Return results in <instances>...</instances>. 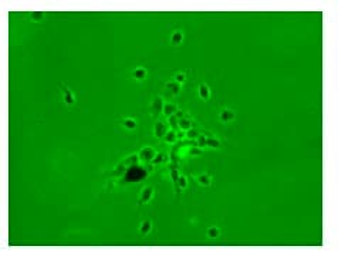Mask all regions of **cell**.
Here are the masks:
<instances>
[{
  "instance_id": "cell-21",
  "label": "cell",
  "mask_w": 338,
  "mask_h": 263,
  "mask_svg": "<svg viewBox=\"0 0 338 263\" xmlns=\"http://www.w3.org/2000/svg\"><path fill=\"white\" fill-rule=\"evenodd\" d=\"M31 19L36 20V21H40V20L44 19V13L43 11H33L31 13Z\"/></svg>"
},
{
  "instance_id": "cell-13",
  "label": "cell",
  "mask_w": 338,
  "mask_h": 263,
  "mask_svg": "<svg viewBox=\"0 0 338 263\" xmlns=\"http://www.w3.org/2000/svg\"><path fill=\"white\" fill-rule=\"evenodd\" d=\"M179 127H180L182 129H186V131H188V129H190L192 124H190V121H189V119L180 118V119H179Z\"/></svg>"
},
{
  "instance_id": "cell-24",
  "label": "cell",
  "mask_w": 338,
  "mask_h": 263,
  "mask_svg": "<svg viewBox=\"0 0 338 263\" xmlns=\"http://www.w3.org/2000/svg\"><path fill=\"white\" fill-rule=\"evenodd\" d=\"M208 235H209V238H210V239L218 238V236H219V229L218 228H210L208 230Z\"/></svg>"
},
{
  "instance_id": "cell-28",
  "label": "cell",
  "mask_w": 338,
  "mask_h": 263,
  "mask_svg": "<svg viewBox=\"0 0 338 263\" xmlns=\"http://www.w3.org/2000/svg\"><path fill=\"white\" fill-rule=\"evenodd\" d=\"M125 172V165L124 164H121L119 165V168L117 169V171H114V172H112V175H122Z\"/></svg>"
},
{
  "instance_id": "cell-15",
  "label": "cell",
  "mask_w": 338,
  "mask_h": 263,
  "mask_svg": "<svg viewBox=\"0 0 338 263\" xmlns=\"http://www.w3.org/2000/svg\"><path fill=\"white\" fill-rule=\"evenodd\" d=\"M134 77H135L136 80H144L145 77H146V71H145L144 68L135 70V71H134Z\"/></svg>"
},
{
  "instance_id": "cell-25",
  "label": "cell",
  "mask_w": 338,
  "mask_h": 263,
  "mask_svg": "<svg viewBox=\"0 0 338 263\" xmlns=\"http://www.w3.org/2000/svg\"><path fill=\"white\" fill-rule=\"evenodd\" d=\"M165 159H166V155L165 154H158V155H155V158L152 161H154V164H161V162H164Z\"/></svg>"
},
{
  "instance_id": "cell-27",
  "label": "cell",
  "mask_w": 338,
  "mask_h": 263,
  "mask_svg": "<svg viewBox=\"0 0 338 263\" xmlns=\"http://www.w3.org/2000/svg\"><path fill=\"white\" fill-rule=\"evenodd\" d=\"M206 139L208 138H205L203 135H199L198 137V147H205V145H206Z\"/></svg>"
},
{
  "instance_id": "cell-14",
  "label": "cell",
  "mask_w": 338,
  "mask_h": 263,
  "mask_svg": "<svg viewBox=\"0 0 338 263\" xmlns=\"http://www.w3.org/2000/svg\"><path fill=\"white\" fill-rule=\"evenodd\" d=\"M176 138H178V137H176V132H174V131H169V132L165 134V139H166V142H169V144L175 142Z\"/></svg>"
},
{
  "instance_id": "cell-11",
  "label": "cell",
  "mask_w": 338,
  "mask_h": 263,
  "mask_svg": "<svg viewBox=\"0 0 338 263\" xmlns=\"http://www.w3.org/2000/svg\"><path fill=\"white\" fill-rule=\"evenodd\" d=\"M61 88H63V93H64V100H65V103H67V104H74V97H73V94H71V93H70L68 90L65 88V87H61Z\"/></svg>"
},
{
  "instance_id": "cell-2",
  "label": "cell",
  "mask_w": 338,
  "mask_h": 263,
  "mask_svg": "<svg viewBox=\"0 0 338 263\" xmlns=\"http://www.w3.org/2000/svg\"><path fill=\"white\" fill-rule=\"evenodd\" d=\"M155 151L152 148H144L141 152H139V158L142 159V161H152V159L155 158Z\"/></svg>"
},
{
  "instance_id": "cell-32",
  "label": "cell",
  "mask_w": 338,
  "mask_h": 263,
  "mask_svg": "<svg viewBox=\"0 0 338 263\" xmlns=\"http://www.w3.org/2000/svg\"><path fill=\"white\" fill-rule=\"evenodd\" d=\"M152 169H154V166H152V165H148V166H146V171H148V172H151Z\"/></svg>"
},
{
  "instance_id": "cell-23",
  "label": "cell",
  "mask_w": 338,
  "mask_h": 263,
  "mask_svg": "<svg viewBox=\"0 0 338 263\" xmlns=\"http://www.w3.org/2000/svg\"><path fill=\"white\" fill-rule=\"evenodd\" d=\"M169 122H171V125H172V128L174 129H176L178 128V125H179V119L176 118V115H171V117H169Z\"/></svg>"
},
{
  "instance_id": "cell-4",
  "label": "cell",
  "mask_w": 338,
  "mask_h": 263,
  "mask_svg": "<svg viewBox=\"0 0 338 263\" xmlns=\"http://www.w3.org/2000/svg\"><path fill=\"white\" fill-rule=\"evenodd\" d=\"M168 131H166V124L165 122H158V124L155 125V135L158 137V138H162L165 137Z\"/></svg>"
},
{
  "instance_id": "cell-31",
  "label": "cell",
  "mask_w": 338,
  "mask_h": 263,
  "mask_svg": "<svg viewBox=\"0 0 338 263\" xmlns=\"http://www.w3.org/2000/svg\"><path fill=\"white\" fill-rule=\"evenodd\" d=\"M175 115H176V118L178 119H180V118H183V112H182V111H176V112H175Z\"/></svg>"
},
{
  "instance_id": "cell-19",
  "label": "cell",
  "mask_w": 338,
  "mask_h": 263,
  "mask_svg": "<svg viewBox=\"0 0 338 263\" xmlns=\"http://www.w3.org/2000/svg\"><path fill=\"white\" fill-rule=\"evenodd\" d=\"M149 230H151V222L149 220H145L144 223H142V226H141V233L146 235Z\"/></svg>"
},
{
  "instance_id": "cell-26",
  "label": "cell",
  "mask_w": 338,
  "mask_h": 263,
  "mask_svg": "<svg viewBox=\"0 0 338 263\" xmlns=\"http://www.w3.org/2000/svg\"><path fill=\"white\" fill-rule=\"evenodd\" d=\"M178 185L180 186V188H186V186H188V181H186V178H185V176H179Z\"/></svg>"
},
{
  "instance_id": "cell-18",
  "label": "cell",
  "mask_w": 338,
  "mask_h": 263,
  "mask_svg": "<svg viewBox=\"0 0 338 263\" xmlns=\"http://www.w3.org/2000/svg\"><path fill=\"white\" fill-rule=\"evenodd\" d=\"M198 182L200 185H210V176L209 175H200L198 178Z\"/></svg>"
},
{
  "instance_id": "cell-6",
  "label": "cell",
  "mask_w": 338,
  "mask_h": 263,
  "mask_svg": "<svg viewBox=\"0 0 338 263\" xmlns=\"http://www.w3.org/2000/svg\"><path fill=\"white\" fill-rule=\"evenodd\" d=\"M176 111H178V108H176V105L175 104H165L164 105V114L166 115V117L174 115Z\"/></svg>"
},
{
  "instance_id": "cell-10",
  "label": "cell",
  "mask_w": 338,
  "mask_h": 263,
  "mask_svg": "<svg viewBox=\"0 0 338 263\" xmlns=\"http://www.w3.org/2000/svg\"><path fill=\"white\" fill-rule=\"evenodd\" d=\"M199 95H200V98H203V100H209V88H208V85H199Z\"/></svg>"
},
{
  "instance_id": "cell-9",
  "label": "cell",
  "mask_w": 338,
  "mask_h": 263,
  "mask_svg": "<svg viewBox=\"0 0 338 263\" xmlns=\"http://www.w3.org/2000/svg\"><path fill=\"white\" fill-rule=\"evenodd\" d=\"M166 88L175 95L180 93V85H179L178 83H168V84H166Z\"/></svg>"
},
{
  "instance_id": "cell-7",
  "label": "cell",
  "mask_w": 338,
  "mask_h": 263,
  "mask_svg": "<svg viewBox=\"0 0 338 263\" xmlns=\"http://www.w3.org/2000/svg\"><path fill=\"white\" fill-rule=\"evenodd\" d=\"M234 118V114L232 111H229V109H223L222 112H220V119L223 121V122H229V121H232Z\"/></svg>"
},
{
  "instance_id": "cell-1",
  "label": "cell",
  "mask_w": 338,
  "mask_h": 263,
  "mask_svg": "<svg viewBox=\"0 0 338 263\" xmlns=\"http://www.w3.org/2000/svg\"><path fill=\"white\" fill-rule=\"evenodd\" d=\"M148 171L144 168H141L138 165H132L127 169V172L124 175V181L125 182H139L144 178H146Z\"/></svg>"
},
{
  "instance_id": "cell-8",
  "label": "cell",
  "mask_w": 338,
  "mask_h": 263,
  "mask_svg": "<svg viewBox=\"0 0 338 263\" xmlns=\"http://www.w3.org/2000/svg\"><path fill=\"white\" fill-rule=\"evenodd\" d=\"M138 159H139L138 155H131V157H128V158L125 159L122 164H124L125 166H132V165H136V164H138Z\"/></svg>"
},
{
  "instance_id": "cell-29",
  "label": "cell",
  "mask_w": 338,
  "mask_h": 263,
  "mask_svg": "<svg viewBox=\"0 0 338 263\" xmlns=\"http://www.w3.org/2000/svg\"><path fill=\"white\" fill-rule=\"evenodd\" d=\"M185 78H186V77H185V74H182V73H179V74H176V83H178V84H180V83H183V81H185Z\"/></svg>"
},
{
  "instance_id": "cell-3",
  "label": "cell",
  "mask_w": 338,
  "mask_h": 263,
  "mask_svg": "<svg viewBox=\"0 0 338 263\" xmlns=\"http://www.w3.org/2000/svg\"><path fill=\"white\" fill-rule=\"evenodd\" d=\"M152 194H154V188H152V186H146V188H144L142 195H141V199H139V205L148 202L149 199H151V196H152Z\"/></svg>"
},
{
  "instance_id": "cell-5",
  "label": "cell",
  "mask_w": 338,
  "mask_h": 263,
  "mask_svg": "<svg viewBox=\"0 0 338 263\" xmlns=\"http://www.w3.org/2000/svg\"><path fill=\"white\" fill-rule=\"evenodd\" d=\"M152 109H154V114H159L161 111H164V104H162V98H156L154 100V103H152Z\"/></svg>"
},
{
  "instance_id": "cell-16",
  "label": "cell",
  "mask_w": 338,
  "mask_h": 263,
  "mask_svg": "<svg viewBox=\"0 0 338 263\" xmlns=\"http://www.w3.org/2000/svg\"><path fill=\"white\" fill-rule=\"evenodd\" d=\"M206 145L208 147H212V148H219L220 147V142L216 138H208L206 139Z\"/></svg>"
},
{
  "instance_id": "cell-22",
  "label": "cell",
  "mask_w": 338,
  "mask_h": 263,
  "mask_svg": "<svg viewBox=\"0 0 338 263\" xmlns=\"http://www.w3.org/2000/svg\"><path fill=\"white\" fill-rule=\"evenodd\" d=\"M186 137H188L189 139H195V138H198V137H199V132L196 131V129L190 128V129H188V132H186Z\"/></svg>"
},
{
  "instance_id": "cell-30",
  "label": "cell",
  "mask_w": 338,
  "mask_h": 263,
  "mask_svg": "<svg viewBox=\"0 0 338 263\" xmlns=\"http://www.w3.org/2000/svg\"><path fill=\"white\" fill-rule=\"evenodd\" d=\"M200 154V148H192L190 149V155H198Z\"/></svg>"
},
{
  "instance_id": "cell-17",
  "label": "cell",
  "mask_w": 338,
  "mask_h": 263,
  "mask_svg": "<svg viewBox=\"0 0 338 263\" xmlns=\"http://www.w3.org/2000/svg\"><path fill=\"white\" fill-rule=\"evenodd\" d=\"M182 39H183L182 33H180V31H176V33H174V36H172V43L176 46V44H179V43L182 41Z\"/></svg>"
},
{
  "instance_id": "cell-12",
  "label": "cell",
  "mask_w": 338,
  "mask_h": 263,
  "mask_svg": "<svg viewBox=\"0 0 338 263\" xmlns=\"http://www.w3.org/2000/svg\"><path fill=\"white\" fill-rule=\"evenodd\" d=\"M171 168V176H172V181L175 182V185L178 186V181H179V174H178V169L175 168V165H171L169 166Z\"/></svg>"
},
{
  "instance_id": "cell-20",
  "label": "cell",
  "mask_w": 338,
  "mask_h": 263,
  "mask_svg": "<svg viewBox=\"0 0 338 263\" xmlns=\"http://www.w3.org/2000/svg\"><path fill=\"white\" fill-rule=\"evenodd\" d=\"M124 127L128 129H135L136 128V122H135L134 119H125L124 121Z\"/></svg>"
}]
</instances>
